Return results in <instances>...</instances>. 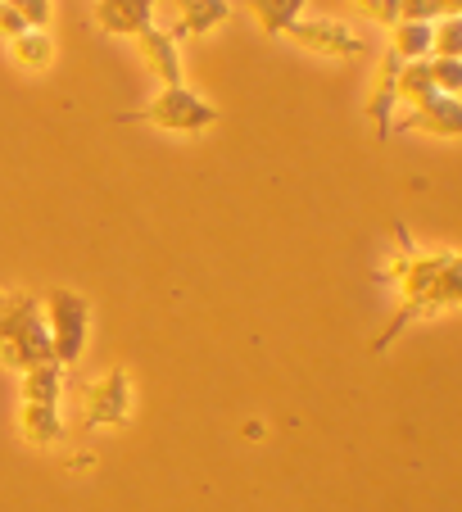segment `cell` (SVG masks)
<instances>
[{
	"instance_id": "cell-17",
	"label": "cell",
	"mask_w": 462,
	"mask_h": 512,
	"mask_svg": "<svg viewBox=\"0 0 462 512\" xmlns=\"http://www.w3.org/2000/svg\"><path fill=\"white\" fill-rule=\"evenodd\" d=\"M399 96H404L408 105H417V100L435 96L431 59H413V64H404V73H399Z\"/></svg>"
},
{
	"instance_id": "cell-6",
	"label": "cell",
	"mask_w": 462,
	"mask_h": 512,
	"mask_svg": "<svg viewBox=\"0 0 462 512\" xmlns=\"http://www.w3.org/2000/svg\"><path fill=\"white\" fill-rule=\"evenodd\" d=\"M286 37L295 46H304L308 55H327V59H358L367 50V41L340 19H295Z\"/></svg>"
},
{
	"instance_id": "cell-9",
	"label": "cell",
	"mask_w": 462,
	"mask_h": 512,
	"mask_svg": "<svg viewBox=\"0 0 462 512\" xmlns=\"http://www.w3.org/2000/svg\"><path fill=\"white\" fill-rule=\"evenodd\" d=\"M399 73H404V59L395 55V50H385L381 59V82H376V96L372 105H367V114H372L376 123V136L381 141H390V132H395V114H399Z\"/></svg>"
},
{
	"instance_id": "cell-3",
	"label": "cell",
	"mask_w": 462,
	"mask_h": 512,
	"mask_svg": "<svg viewBox=\"0 0 462 512\" xmlns=\"http://www.w3.org/2000/svg\"><path fill=\"white\" fill-rule=\"evenodd\" d=\"M218 105L204 100L200 91L182 87H164L150 105L132 109V114H118V123H141V127H159V132H182V136H195V132H209L218 123Z\"/></svg>"
},
{
	"instance_id": "cell-5",
	"label": "cell",
	"mask_w": 462,
	"mask_h": 512,
	"mask_svg": "<svg viewBox=\"0 0 462 512\" xmlns=\"http://www.w3.org/2000/svg\"><path fill=\"white\" fill-rule=\"evenodd\" d=\"M132 417V377L127 368H109L100 381L87 386V404H82V426L87 431H114V426H127Z\"/></svg>"
},
{
	"instance_id": "cell-11",
	"label": "cell",
	"mask_w": 462,
	"mask_h": 512,
	"mask_svg": "<svg viewBox=\"0 0 462 512\" xmlns=\"http://www.w3.org/2000/svg\"><path fill=\"white\" fill-rule=\"evenodd\" d=\"M19 431H23V440L37 449H59L68 440V426H64V417H59V404H23Z\"/></svg>"
},
{
	"instance_id": "cell-24",
	"label": "cell",
	"mask_w": 462,
	"mask_h": 512,
	"mask_svg": "<svg viewBox=\"0 0 462 512\" xmlns=\"http://www.w3.org/2000/svg\"><path fill=\"white\" fill-rule=\"evenodd\" d=\"M444 14H462V0H444Z\"/></svg>"
},
{
	"instance_id": "cell-14",
	"label": "cell",
	"mask_w": 462,
	"mask_h": 512,
	"mask_svg": "<svg viewBox=\"0 0 462 512\" xmlns=\"http://www.w3.org/2000/svg\"><path fill=\"white\" fill-rule=\"evenodd\" d=\"M395 37H390V50H395L404 64H413V59H431L435 55V23H413V19H399Z\"/></svg>"
},
{
	"instance_id": "cell-20",
	"label": "cell",
	"mask_w": 462,
	"mask_h": 512,
	"mask_svg": "<svg viewBox=\"0 0 462 512\" xmlns=\"http://www.w3.org/2000/svg\"><path fill=\"white\" fill-rule=\"evenodd\" d=\"M10 5L23 14V23H28V28H41V32H46L50 19H55V0H10Z\"/></svg>"
},
{
	"instance_id": "cell-16",
	"label": "cell",
	"mask_w": 462,
	"mask_h": 512,
	"mask_svg": "<svg viewBox=\"0 0 462 512\" xmlns=\"http://www.w3.org/2000/svg\"><path fill=\"white\" fill-rule=\"evenodd\" d=\"M250 5H254V14H259V23H263L268 37H286L290 23L304 19L308 0H250Z\"/></svg>"
},
{
	"instance_id": "cell-10",
	"label": "cell",
	"mask_w": 462,
	"mask_h": 512,
	"mask_svg": "<svg viewBox=\"0 0 462 512\" xmlns=\"http://www.w3.org/2000/svg\"><path fill=\"white\" fill-rule=\"evenodd\" d=\"M136 46H141L145 64L154 68V78L164 82V87H182L186 82V68H182V50H177V37L164 28H145L141 37H136Z\"/></svg>"
},
{
	"instance_id": "cell-21",
	"label": "cell",
	"mask_w": 462,
	"mask_h": 512,
	"mask_svg": "<svg viewBox=\"0 0 462 512\" xmlns=\"http://www.w3.org/2000/svg\"><path fill=\"white\" fill-rule=\"evenodd\" d=\"M363 5V14L372 23H381V28H395L399 19H404V0H358Z\"/></svg>"
},
{
	"instance_id": "cell-7",
	"label": "cell",
	"mask_w": 462,
	"mask_h": 512,
	"mask_svg": "<svg viewBox=\"0 0 462 512\" xmlns=\"http://www.w3.org/2000/svg\"><path fill=\"white\" fill-rule=\"evenodd\" d=\"M395 127L399 132H426V136H444V141H453V136H462V96H444V91H435V96L408 105V114L395 118Z\"/></svg>"
},
{
	"instance_id": "cell-12",
	"label": "cell",
	"mask_w": 462,
	"mask_h": 512,
	"mask_svg": "<svg viewBox=\"0 0 462 512\" xmlns=\"http://www.w3.org/2000/svg\"><path fill=\"white\" fill-rule=\"evenodd\" d=\"M177 10L182 19H177L173 37H209L213 28L231 19V0H177Z\"/></svg>"
},
{
	"instance_id": "cell-19",
	"label": "cell",
	"mask_w": 462,
	"mask_h": 512,
	"mask_svg": "<svg viewBox=\"0 0 462 512\" xmlns=\"http://www.w3.org/2000/svg\"><path fill=\"white\" fill-rule=\"evenodd\" d=\"M431 78H435V91L444 96H462V59H431Z\"/></svg>"
},
{
	"instance_id": "cell-4",
	"label": "cell",
	"mask_w": 462,
	"mask_h": 512,
	"mask_svg": "<svg viewBox=\"0 0 462 512\" xmlns=\"http://www.w3.org/2000/svg\"><path fill=\"white\" fill-rule=\"evenodd\" d=\"M46 327H50V345H55V363L59 368H77L87 354L91 340V300L77 290H50L46 300Z\"/></svg>"
},
{
	"instance_id": "cell-23",
	"label": "cell",
	"mask_w": 462,
	"mask_h": 512,
	"mask_svg": "<svg viewBox=\"0 0 462 512\" xmlns=\"http://www.w3.org/2000/svg\"><path fill=\"white\" fill-rule=\"evenodd\" d=\"M28 32V23H23V14L14 10L10 0H0V37L5 41H14V37H23Z\"/></svg>"
},
{
	"instance_id": "cell-13",
	"label": "cell",
	"mask_w": 462,
	"mask_h": 512,
	"mask_svg": "<svg viewBox=\"0 0 462 512\" xmlns=\"http://www.w3.org/2000/svg\"><path fill=\"white\" fill-rule=\"evenodd\" d=\"M64 372L59 363H37V368L19 372V390L23 404H59L64 399Z\"/></svg>"
},
{
	"instance_id": "cell-2",
	"label": "cell",
	"mask_w": 462,
	"mask_h": 512,
	"mask_svg": "<svg viewBox=\"0 0 462 512\" xmlns=\"http://www.w3.org/2000/svg\"><path fill=\"white\" fill-rule=\"evenodd\" d=\"M37 363H55L41 295H32V290H0V368L28 372Z\"/></svg>"
},
{
	"instance_id": "cell-1",
	"label": "cell",
	"mask_w": 462,
	"mask_h": 512,
	"mask_svg": "<svg viewBox=\"0 0 462 512\" xmlns=\"http://www.w3.org/2000/svg\"><path fill=\"white\" fill-rule=\"evenodd\" d=\"M395 241H399V254H390V263L376 277L385 286H395L399 313L372 345L376 354H385L417 322H435L444 313L462 309V250H417V241L408 236L404 223H395Z\"/></svg>"
},
{
	"instance_id": "cell-18",
	"label": "cell",
	"mask_w": 462,
	"mask_h": 512,
	"mask_svg": "<svg viewBox=\"0 0 462 512\" xmlns=\"http://www.w3.org/2000/svg\"><path fill=\"white\" fill-rule=\"evenodd\" d=\"M435 55L440 59H462V14H444V19L435 23Z\"/></svg>"
},
{
	"instance_id": "cell-22",
	"label": "cell",
	"mask_w": 462,
	"mask_h": 512,
	"mask_svg": "<svg viewBox=\"0 0 462 512\" xmlns=\"http://www.w3.org/2000/svg\"><path fill=\"white\" fill-rule=\"evenodd\" d=\"M404 19H413V23H440L444 19V0H404Z\"/></svg>"
},
{
	"instance_id": "cell-8",
	"label": "cell",
	"mask_w": 462,
	"mask_h": 512,
	"mask_svg": "<svg viewBox=\"0 0 462 512\" xmlns=\"http://www.w3.org/2000/svg\"><path fill=\"white\" fill-rule=\"evenodd\" d=\"M164 0H96V28L105 37H141L154 28V10Z\"/></svg>"
},
{
	"instance_id": "cell-15",
	"label": "cell",
	"mask_w": 462,
	"mask_h": 512,
	"mask_svg": "<svg viewBox=\"0 0 462 512\" xmlns=\"http://www.w3.org/2000/svg\"><path fill=\"white\" fill-rule=\"evenodd\" d=\"M10 55L19 68H28V73H46L50 64H55V37L41 28H28L23 37L10 41Z\"/></svg>"
}]
</instances>
